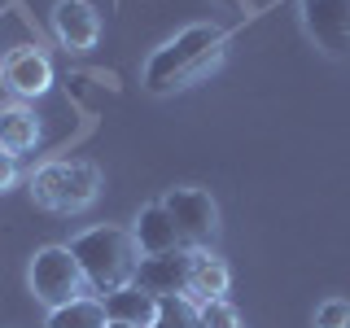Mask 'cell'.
<instances>
[{"label":"cell","mask_w":350,"mask_h":328,"mask_svg":"<svg viewBox=\"0 0 350 328\" xmlns=\"http://www.w3.org/2000/svg\"><path fill=\"white\" fill-rule=\"evenodd\" d=\"M224 44H228V36L219 27H211V22L180 31V36L167 40L149 57L145 87L149 92H175V87H189L197 79H206L219 66V57H224Z\"/></svg>","instance_id":"cell-1"},{"label":"cell","mask_w":350,"mask_h":328,"mask_svg":"<svg viewBox=\"0 0 350 328\" xmlns=\"http://www.w3.org/2000/svg\"><path fill=\"white\" fill-rule=\"evenodd\" d=\"M70 254L79 258L83 280L101 298L114 289H127L136 280V267H140V245L127 228H92V232L70 241Z\"/></svg>","instance_id":"cell-2"},{"label":"cell","mask_w":350,"mask_h":328,"mask_svg":"<svg viewBox=\"0 0 350 328\" xmlns=\"http://www.w3.org/2000/svg\"><path fill=\"white\" fill-rule=\"evenodd\" d=\"M31 197L44 210L79 215L101 197V175L92 162H49L31 175Z\"/></svg>","instance_id":"cell-3"},{"label":"cell","mask_w":350,"mask_h":328,"mask_svg":"<svg viewBox=\"0 0 350 328\" xmlns=\"http://www.w3.org/2000/svg\"><path fill=\"white\" fill-rule=\"evenodd\" d=\"M83 284L88 280L79 271V258L70 254V245H49L31 258V293H36L49 311L83 298Z\"/></svg>","instance_id":"cell-4"},{"label":"cell","mask_w":350,"mask_h":328,"mask_svg":"<svg viewBox=\"0 0 350 328\" xmlns=\"http://www.w3.org/2000/svg\"><path fill=\"white\" fill-rule=\"evenodd\" d=\"M184 249H206L219 232V206L206 189H171L162 197Z\"/></svg>","instance_id":"cell-5"},{"label":"cell","mask_w":350,"mask_h":328,"mask_svg":"<svg viewBox=\"0 0 350 328\" xmlns=\"http://www.w3.org/2000/svg\"><path fill=\"white\" fill-rule=\"evenodd\" d=\"M302 27L328 57H350V0H302Z\"/></svg>","instance_id":"cell-6"},{"label":"cell","mask_w":350,"mask_h":328,"mask_svg":"<svg viewBox=\"0 0 350 328\" xmlns=\"http://www.w3.org/2000/svg\"><path fill=\"white\" fill-rule=\"evenodd\" d=\"M189 271H193V249H167V254H145L136 267V289L153 298H175L189 293Z\"/></svg>","instance_id":"cell-7"},{"label":"cell","mask_w":350,"mask_h":328,"mask_svg":"<svg viewBox=\"0 0 350 328\" xmlns=\"http://www.w3.org/2000/svg\"><path fill=\"white\" fill-rule=\"evenodd\" d=\"M53 36H57L66 49L83 53L101 36V18H96V9L88 5V0H57V5H53Z\"/></svg>","instance_id":"cell-8"},{"label":"cell","mask_w":350,"mask_h":328,"mask_svg":"<svg viewBox=\"0 0 350 328\" xmlns=\"http://www.w3.org/2000/svg\"><path fill=\"white\" fill-rule=\"evenodd\" d=\"M5 83L14 87L18 96H40L49 92L53 83V62L44 57L40 49H18L5 57Z\"/></svg>","instance_id":"cell-9"},{"label":"cell","mask_w":350,"mask_h":328,"mask_svg":"<svg viewBox=\"0 0 350 328\" xmlns=\"http://www.w3.org/2000/svg\"><path fill=\"white\" fill-rule=\"evenodd\" d=\"M105 320L109 324H131V328H149L158 320V298L145 289H136V284H127V289H114L105 293Z\"/></svg>","instance_id":"cell-10"},{"label":"cell","mask_w":350,"mask_h":328,"mask_svg":"<svg viewBox=\"0 0 350 328\" xmlns=\"http://www.w3.org/2000/svg\"><path fill=\"white\" fill-rule=\"evenodd\" d=\"M228 262L224 258H215L211 249H193V271H189V293L184 298L189 302H219L228 293Z\"/></svg>","instance_id":"cell-11"},{"label":"cell","mask_w":350,"mask_h":328,"mask_svg":"<svg viewBox=\"0 0 350 328\" xmlns=\"http://www.w3.org/2000/svg\"><path fill=\"white\" fill-rule=\"evenodd\" d=\"M131 236H136L140 254H167V249H184V245H180V232H175V223H171V215H167V206H162V202H153V206H145V210H140L136 228H131Z\"/></svg>","instance_id":"cell-12"},{"label":"cell","mask_w":350,"mask_h":328,"mask_svg":"<svg viewBox=\"0 0 350 328\" xmlns=\"http://www.w3.org/2000/svg\"><path fill=\"white\" fill-rule=\"evenodd\" d=\"M36 140H40L36 114H27V109L0 114V149L5 153H27V149H36Z\"/></svg>","instance_id":"cell-13"},{"label":"cell","mask_w":350,"mask_h":328,"mask_svg":"<svg viewBox=\"0 0 350 328\" xmlns=\"http://www.w3.org/2000/svg\"><path fill=\"white\" fill-rule=\"evenodd\" d=\"M105 302L96 298H75L57 306V311H49V328H105Z\"/></svg>","instance_id":"cell-14"},{"label":"cell","mask_w":350,"mask_h":328,"mask_svg":"<svg viewBox=\"0 0 350 328\" xmlns=\"http://www.w3.org/2000/svg\"><path fill=\"white\" fill-rule=\"evenodd\" d=\"M149 328H197V302H189L184 293L158 298V320Z\"/></svg>","instance_id":"cell-15"},{"label":"cell","mask_w":350,"mask_h":328,"mask_svg":"<svg viewBox=\"0 0 350 328\" xmlns=\"http://www.w3.org/2000/svg\"><path fill=\"white\" fill-rule=\"evenodd\" d=\"M197 328H241V320H237L232 306H228V298H219V302L197 306Z\"/></svg>","instance_id":"cell-16"},{"label":"cell","mask_w":350,"mask_h":328,"mask_svg":"<svg viewBox=\"0 0 350 328\" xmlns=\"http://www.w3.org/2000/svg\"><path fill=\"white\" fill-rule=\"evenodd\" d=\"M315 328H350V302L328 298L320 311H315Z\"/></svg>","instance_id":"cell-17"},{"label":"cell","mask_w":350,"mask_h":328,"mask_svg":"<svg viewBox=\"0 0 350 328\" xmlns=\"http://www.w3.org/2000/svg\"><path fill=\"white\" fill-rule=\"evenodd\" d=\"M14 180H18V162H14V153H5V149H0V193H5Z\"/></svg>","instance_id":"cell-18"},{"label":"cell","mask_w":350,"mask_h":328,"mask_svg":"<svg viewBox=\"0 0 350 328\" xmlns=\"http://www.w3.org/2000/svg\"><path fill=\"white\" fill-rule=\"evenodd\" d=\"M105 328H131V324H105Z\"/></svg>","instance_id":"cell-19"},{"label":"cell","mask_w":350,"mask_h":328,"mask_svg":"<svg viewBox=\"0 0 350 328\" xmlns=\"http://www.w3.org/2000/svg\"><path fill=\"white\" fill-rule=\"evenodd\" d=\"M5 9H9V0H0V14H5Z\"/></svg>","instance_id":"cell-20"}]
</instances>
